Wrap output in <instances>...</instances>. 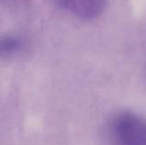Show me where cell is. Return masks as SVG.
Here are the masks:
<instances>
[{"mask_svg": "<svg viewBox=\"0 0 146 145\" xmlns=\"http://www.w3.org/2000/svg\"><path fill=\"white\" fill-rule=\"evenodd\" d=\"M24 47L23 40L16 35H6L0 41V53L2 56H14Z\"/></svg>", "mask_w": 146, "mask_h": 145, "instance_id": "obj_3", "label": "cell"}, {"mask_svg": "<svg viewBox=\"0 0 146 145\" xmlns=\"http://www.w3.org/2000/svg\"><path fill=\"white\" fill-rule=\"evenodd\" d=\"M59 9L81 20H92L104 10L106 0H51Z\"/></svg>", "mask_w": 146, "mask_h": 145, "instance_id": "obj_2", "label": "cell"}, {"mask_svg": "<svg viewBox=\"0 0 146 145\" xmlns=\"http://www.w3.org/2000/svg\"><path fill=\"white\" fill-rule=\"evenodd\" d=\"M115 145H146V121L129 112L116 115L110 125Z\"/></svg>", "mask_w": 146, "mask_h": 145, "instance_id": "obj_1", "label": "cell"}, {"mask_svg": "<svg viewBox=\"0 0 146 145\" xmlns=\"http://www.w3.org/2000/svg\"><path fill=\"white\" fill-rule=\"evenodd\" d=\"M2 1H3L8 5H17V4H21L25 0H2Z\"/></svg>", "mask_w": 146, "mask_h": 145, "instance_id": "obj_4", "label": "cell"}]
</instances>
